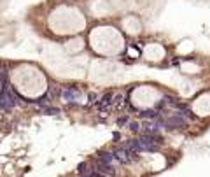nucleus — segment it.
<instances>
[{
    "mask_svg": "<svg viewBox=\"0 0 210 177\" xmlns=\"http://www.w3.org/2000/svg\"><path fill=\"white\" fill-rule=\"evenodd\" d=\"M16 103H20V98L16 97L14 91L7 84H4L2 86V93H0V109H11Z\"/></svg>",
    "mask_w": 210,
    "mask_h": 177,
    "instance_id": "f257e3e1",
    "label": "nucleus"
}]
</instances>
